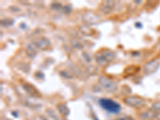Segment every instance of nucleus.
<instances>
[{"instance_id":"nucleus-5","label":"nucleus","mask_w":160,"mask_h":120,"mask_svg":"<svg viewBox=\"0 0 160 120\" xmlns=\"http://www.w3.org/2000/svg\"><path fill=\"white\" fill-rule=\"evenodd\" d=\"M159 67V63L157 59H153L150 62H148L147 63H146V65L143 67V70L147 75H150L152 74L157 70Z\"/></svg>"},{"instance_id":"nucleus-3","label":"nucleus","mask_w":160,"mask_h":120,"mask_svg":"<svg viewBox=\"0 0 160 120\" xmlns=\"http://www.w3.org/2000/svg\"><path fill=\"white\" fill-rule=\"evenodd\" d=\"M100 104L104 109L110 112L117 113L118 111H119L120 106L112 100L103 99L100 100Z\"/></svg>"},{"instance_id":"nucleus-2","label":"nucleus","mask_w":160,"mask_h":120,"mask_svg":"<svg viewBox=\"0 0 160 120\" xmlns=\"http://www.w3.org/2000/svg\"><path fill=\"white\" fill-rule=\"evenodd\" d=\"M99 82L102 85V87L108 92H115V90H117V84H116V83H115L114 81L108 79V78L102 76V77L99 78Z\"/></svg>"},{"instance_id":"nucleus-13","label":"nucleus","mask_w":160,"mask_h":120,"mask_svg":"<svg viewBox=\"0 0 160 120\" xmlns=\"http://www.w3.org/2000/svg\"><path fill=\"white\" fill-rule=\"evenodd\" d=\"M117 120H133V119L131 117H130V116H124V117L118 119Z\"/></svg>"},{"instance_id":"nucleus-8","label":"nucleus","mask_w":160,"mask_h":120,"mask_svg":"<svg viewBox=\"0 0 160 120\" xmlns=\"http://www.w3.org/2000/svg\"><path fill=\"white\" fill-rule=\"evenodd\" d=\"M36 45H37L38 47H39L40 49H43V50H46L47 49L49 45H50V43L47 39H44V38H42V39H39L36 41Z\"/></svg>"},{"instance_id":"nucleus-4","label":"nucleus","mask_w":160,"mask_h":120,"mask_svg":"<svg viewBox=\"0 0 160 120\" xmlns=\"http://www.w3.org/2000/svg\"><path fill=\"white\" fill-rule=\"evenodd\" d=\"M123 101L127 105L133 107H140L144 104V101L143 99H141L137 96H130V97L125 98Z\"/></svg>"},{"instance_id":"nucleus-14","label":"nucleus","mask_w":160,"mask_h":120,"mask_svg":"<svg viewBox=\"0 0 160 120\" xmlns=\"http://www.w3.org/2000/svg\"><path fill=\"white\" fill-rule=\"evenodd\" d=\"M158 118H159V119L160 120V113H159V115H158Z\"/></svg>"},{"instance_id":"nucleus-12","label":"nucleus","mask_w":160,"mask_h":120,"mask_svg":"<svg viewBox=\"0 0 160 120\" xmlns=\"http://www.w3.org/2000/svg\"><path fill=\"white\" fill-rule=\"evenodd\" d=\"M152 109L155 111H159L160 113V102L154 103V105L152 106Z\"/></svg>"},{"instance_id":"nucleus-7","label":"nucleus","mask_w":160,"mask_h":120,"mask_svg":"<svg viewBox=\"0 0 160 120\" xmlns=\"http://www.w3.org/2000/svg\"><path fill=\"white\" fill-rule=\"evenodd\" d=\"M113 7H114V3L111 1H107L103 3L101 6V10L103 11L104 14H109V13L112 10Z\"/></svg>"},{"instance_id":"nucleus-6","label":"nucleus","mask_w":160,"mask_h":120,"mask_svg":"<svg viewBox=\"0 0 160 120\" xmlns=\"http://www.w3.org/2000/svg\"><path fill=\"white\" fill-rule=\"evenodd\" d=\"M83 19L85 23H88V24H95V23H98L99 18L94 13L87 12L83 15Z\"/></svg>"},{"instance_id":"nucleus-11","label":"nucleus","mask_w":160,"mask_h":120,"mask_svg":"<svg viewBox=\"0 0 160 120\" xmlns=\"http://www.w3.org/2000/svg\"><path fill=\"white\" fill-rule=\"evenodd\" d=\"M151 115H152V113L150 112V111H147V112L143 113L141 115V118L142 119H150L151 117Z\"/></svg>"},{"instance_id":"nucleus-10","label":"nucleus","mask_w":160,"mask_h":120,"mask_svg":"<svg viewBox=\"0 0 160 120\" xmlns=\"http://www.w3.org/2000/svg\"><path fill=\"white\" fill-rule=\"evenodd\" d=\"M47 117L46 118V120H59L58 119L57 116L55 115V113L51 110H49L47 111Z\"/></svg>"},{"instance_id":"nucleus-9","label":"nucleus","mask_w":160,"mask_h":120,"mask_svg":"<svg viewBox=\"0 0 160 120\" xmlns=\"http://www.w3.org/2000/svg\"><path fill=\"white\" fill-rule=\"evenodd\" d=\"M58 109L59 110V112L62 114L63 115H67L69 112V110H68V108L67 107V106L64 105V104H62V103H60L59 105L57 106Z\"/></svg>"},{"instance_id":"nucleus-1","label":"nucleus","mask_w":160,"mask_h":120,"mask_svg":"<svg viewBox=\"0 0 160 120\" xmlns=\"http://www.w3.org/2000/svg\"><path fill=\"white\" fill-rule=\"evenodd\" d=\"M114 58H115V54L112 51L105 50V51L99 54V55L96 57V61L100 65L104 66L107 64L110 61L114 59Z\"/></svg>"}]
</instances>
